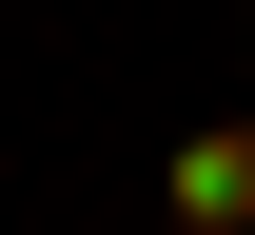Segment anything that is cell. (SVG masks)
I'll use <instances>...</instances> for the list:
<instances>
[{
	"label": "cell",
	"instance_id": "6da1fadb",
	"mask_svg": "<svg viewBox=\"0 0 255 235\" xmlns=\"http://www.w3.org/2000/svg\"><path fill=\"white\" fill-rule=\"evenodd\" d=\"M157 216L177 235H255V118H196L177 157H157Z\"/></svg>",
	"mask_w": 255,
	"mask_h": 235
}]
</instances>
